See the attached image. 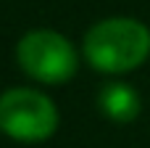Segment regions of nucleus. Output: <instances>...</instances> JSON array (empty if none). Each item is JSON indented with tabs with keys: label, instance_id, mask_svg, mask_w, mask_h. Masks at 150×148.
<instances>
[{
	"label": "nucleus",
	"instance_id": "nucleus-1",
	"mask_svg": "<svg viewBox=\"0 0 150 148\" xmlns=\"http://www.w3.org/2000/svg\"><path fill=\"white\" fill-rule=\"evenodd\" d=\"M84 56L98 71H132L150 56V29L127 16L103 19L84 34Z\"/></svg>",
	"mask_w": 150,
	"mask_h": 148
},
{
	"label": "nucleus",
	"instance_id": "nucleus-4",
	"mask_svg": "<svg viewBox=\"0 0 150 148\" xmlns=\"http://www.w3.org/2000/svg\"><path fill=\"white\" fill-rule=\"evenodd\" d=\"M98 103H100V111L113 119V122H132L137 119L140 114V95L134 87L124 85V82H111L100 90L98 95Z\"/></svg>",
	"mask_w": 150,
	"mask_h": 148
},
{
	"label": "nucleus",
	"instance_id": "nucleus-3",
	"mask_svg": "<svg viewBox=\"0 0 150 148\" xmlns=\"http://www.w3.org/2000/svg\"><path fill=\"white\" fill-rule=\"evenodd\" d=\"M16 58L32 79H40L47 85L66 82L76 74L74 45L53 29H34L24 34L16 48Z\"/></svg>",
	"mask_w": 150,
	"mask_h": 148
},
{
	"label": "nucleus",
	"instance_id": "nucleus-2",
	"mask_svg": "<svg viewBox=\"0 0 150 148\" xmlns=\"http://www.w3.org/2000/svg\"><path fill=\"white\" fill-rule=\"evenodd\" d=\"M58 111L53 101L37 90L16 87L0 95V130L16 140L37 143L55 132Z\"/></svg>",
	"mask_w": 150,
	"mask_h": 148
}]
</instances>
